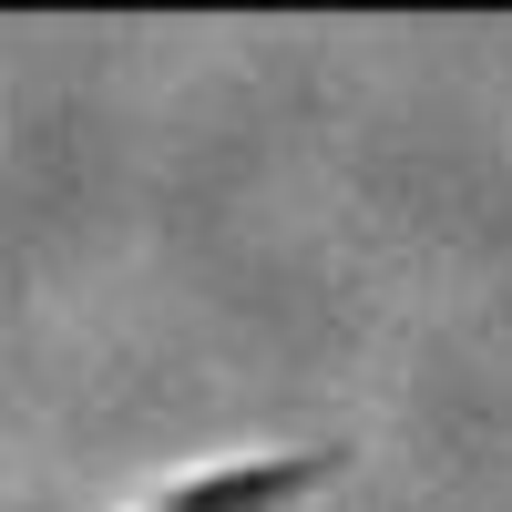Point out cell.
Segmentation results:
<instances>
[{
  "label": "cell",
  "mask_w": 512,
  "mask_h": 512,
  "mask_svg": "<svg viewBox=\"0 0 512 512\" xmlns=\"http://www.w3.org/2000/svg\"><path fill=\"white\" fill-rule=\"evenodd\" d=\"M338 472H349V451H328V441H308V451H246V461H205V472L164 482L134 512H297Z\"/></svg>",
  "instance_id": "obj_1"
}]
</instances>
